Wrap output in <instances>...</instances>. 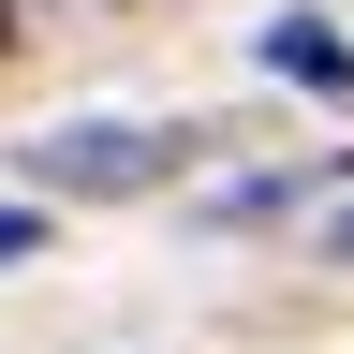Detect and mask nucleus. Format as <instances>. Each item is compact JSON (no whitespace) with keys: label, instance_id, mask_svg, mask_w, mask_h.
Wrapping results in <instances>:
<instances>
[{"label":"nucleus","instance_id":"1","mask_svg":"<svg viewBox=\"0 0 354 354\" xmlns=\"http://www.w3.org/2000/svg\"><path fill=\"white\" fill-rule=\"evenodd\" d=\"M44 192H74V207H118V192H162L177 177V133H133V118H74V133H44L30 148Z\"/></svg>","mask_w":354,"mask_h":354},{"label":"nucleus","instance_id":"2","mask_svg":"<svg viewBox=\"0 0 354 354\" xmlns=\"http://www.w3.org/2000/svg\"><path fill=\"white\" fill-rule=\"evenodd\" d=\"M266 74H310V88H354V44H339L325 15H281V30H266Z\"/></svg>","mask_w":354,"mask_h":354},{"label":"nucleus","instance_id":"3","mask_svg":"<svg viewBox=\"0 0 354 354\" xmlns=\"http://www.w3.org/2000/svg\"><path fill=\"white\" fill-rule=\"evenodd\" d=\"M15 30H30V0H0V59H15Z\"/></svg>","mask_w":354,"mask_h":354},{"label":"nucleus","instance_id":"4","mask_svg":"<svg viewBox=\"0 0 354 354\" xmlns=\"http://www.w3.org/2000/svg\"><path fill=\"white\" fill-rule=\"evenodd\" d=\"M325 266H354V221H339V236H325Z\"/></svg>","mask_w":354,"mask_h":354}]
</instances>
